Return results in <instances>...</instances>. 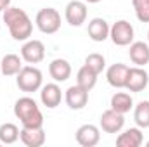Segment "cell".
<instances>
[{"label":"cell","instance_id":"obj_1","mask_svg":"<svg viewBox=\"0 0 149 147\" xmlns=\"http://www.w3.org/2000/svg\"><path fill=\"white\" fill-rule=\"evenodd\" d=\"M3 23L9 28L10 37L16 42H26L33 33V23L30 16L19 7H7L3 10Z\"/></svg>","mask_w":149,"mask_h":147},{"label":"cell","instance_id":"obj_12","mask_svg":"<svg viewBox=\"0 0 149 147\" xmlns=\"http://www.w3.org/2000/svg\"><path fill=\"white\" fill-rule=\"evenodd\" d=\"M101 140V130L95 125H81L76 130V142L81 147H95Z\"/></svg>","mask_w":149,"mask_h":147},{"label":"cell","instance_id":"obj_29","mask_svg":"<svg viewBox=\"0 0 149 147\" xmlns=\"http://www.w3.org/2000/svg\"><path fill=\"white\" fill-rule=\"evenodd\" d=\"M146 146H148V147H149V142H148V144H146Z\"/></svg>","mask_w":149,"mask_h":147},{"label":"cell","instance_id":"obj_28","mask_svg":"<svg viewBox=\"0 0 149 147\" xmlns=\"http://www.w3.org/2000/svg\"><path fill=\"white\" fill-rule=\"evenodd\" d=\"M148 43H149V30H148Z\"/></svg>","mask_w":149,"mask_h":147},{"label":"cell","instance_id":"obj_8","mask_svg":"<svg viewBox=\"0 0 149 147\" xmlns=\"http://www.w3.org/2000/svg\"><path fill=\"white\" fill-rule=\"evenodd\" d=\"M21 57L28 64H38L45 57V45L40 40H26L21 47Z\"/></svg>","mask_w":149,"mask_h":147},{"label":"cell","instance_id":"obj_18","mask_svg":"<svg viewBox=\"0 0 149 147\" xmlns=\"http://www.w3.org/2000/svg\"><path fill=\"white\" fill-rule=\"evenodd\" d=\"M49 74L54 81L63 83V81L70 80V76H71V64L66 59H54L49 64Z\"/></svg>","mask_w":149,"mask_h":147},{"label":"cell","instance_id":"obj_24","mask_svg":"<svg viewBox=\"0 0 149 147\" xmlns=\"http://www.w3.org/2000/svg\"><path fill=\"white\" fill-rule=\"evenodd\" d=\"M85 66H88L94 73L101 74L104 71V68H106V59H104L102 54L94 52V54H88V55L85 57Z\"/></svg>","mask_w":149,"mask_h":147},{"label":"cell","instance_id":"obj_13","mask_svg":"<svg viewBox=\"0 0 149 147\" xmlns=\"http://www.w3.org/2000/svg\"><path fill=\"white\" fill-rule=\"evenodd\" d=\"M127 76H128V66L127 64H121V62L111 64L108 68V71H106V80H108V83L111 87H114V88H125Z\"/></svg>","mask_w":149,"mask_h":147},{"label":"cell","instance_id":"obj_22","mask_svg":"<svg viewBox=\"0 0 149 147\" xmlns=\"http://www.w3.org/2000/svg\"><path fill=\"white\" fill-rule=\"evenodd\" d=\"M134 121L139 128H149V101H141L134 109Z\"/></svg>","mask_w":149,"mask_h":147},{"label":"cell","instance_id":"obj_20","mask_svg":"<svg viewBox=\"0 0 149 147\" xmlns=\"http://www.w3.org/2000/svg\"><path fill=\"white\" fill-rule=\"evenodd\" d=\"M111 109H114L116 112H121V114H127L130 112V109L134 107V99L130 94L127 92H116L111 97Z\"/></svg>","mask_w":149,"mask_h":147},{"label":"cell","instance_id":"obj_23","mask_svg":"<svg viewBox=\"0 0 149 147\" xmlns=\"http://www.w3.org/2000/svg\"><path fill=\"white\" fill-rule=\"evenodd\" d=\"M19 132L21 130L14 123H3V125H0V142L5 144V146H10V144L17 142Z\"/></svg>","mask_w":149,"mask_h":147},{"label":"cell","instance_id":"obj_27","mask_svg":"<svg viewBox=\"0 0 149 147\" xmlns=\"http://www.w3.org/2000/svg\"><path fill=\"white\" fill-rule=\"evenodd\" d=\"M83 2H88V3H99L101 0H83Z\"/></svg>","mask_w":149,"mask_h":147},{"label":"cell","instance_id":"obj_7","mask_svg":"<svg viewBox=\"0 0 149 147\" xmlns=\"http://www.w3.org/2000/svg\"><path fill=\"white\" fill-rule=\"evenodd\" d=\"M64 17L68 21V24L71 26H81L87 21V3L83 0H71L68 2L66 9H64Z\"/></svg>","mask_w":149,"mask_h":147},{"label":"cell","instance_id":"obj_11","mask_svg":"<svg viewBox=\"0 0 149 147\" xmlns=\"http://www.w3.org/2000/svg\"><path fill=\"white\" fill-rule=\"evenodd\" d=\"M64 101L68 104V107L73 111H80L83 109L88 102V90L81 88L80 85H73L66 90L64 94Z\"/></svg>","mask_w":149,"mask_h":147},{"label":"cell","instance_id":"obj_4","mask_svg":"<svg viewBox=\"0 0 149 147\" xmlns=\"http://www.w3.org/2000/svg\"><path fill=\"white\" fill-rule=\"evenodd\" d=\"M35 24H37V28L42 33L54 35L61 28V14H59L57 9H52V7L40 9L37 17H35Z\"/></svg>","mask_w":149,"mask_h":147},{"label":"cell","instance_id":"obj_31","mask_svg":"<svg viewBox=\"0 0 149 147\" xmlns=\"http://www.w3.org/2000/svg\"><path fill=\"white\" fill-rule=\"evenodd\" d=\"M0 73H2V71H0Z\"/></svg>","mask_w":149,"mask_h":147},{"label":"cell","instance_id":"obj_9","mask_svg":"<svg viewBox=\"0 0 149 147\" xmlns=\"http://www.w3.org/2000/svg\"><path fill=\"white\" fill-rule=\"evenodd\" d=\"M149 83V74L144 68L135 66V68H128V76H127V83L125 88L128 92H142Z\"/></svg>","mask_w":149,"mask_h":147},{"label":"cell","instance_id":"obj_21","mask_svg":"<svg viewBox=\"0 0 149 147\" xmlns=\"http://www.w3.org/2000/svg\"><path fill=\"white\" fill-rule=\"evenodd\" d=\"M97 76L99 74L94 73L88 66H81L80 69H78V73H76V85H80L81 88H85V90H92L94 87H95V83H97Z\"/></svg>","mask_w":149,"mask_h":147},{"label":"cell","instance_id":"obj_25","mask_svg":"<svg viewBox=\"0 0 149 147\" xmlns=\"http://www.w3.org/2000/svg\"><path fill=\"white\" fill-rule=\"evenodd\" d=\"M135 16L141 23H149V0H132Z\"/></svg>","mask_w":149,"mask_h":147},{"label":"cell","instance_id":"obj_10","mask_svg":"<svg viewBox=\"0 0 149 147\" xmlns=\"http://www.w3.org/2000/svg\"><path fill=\"white\" fill-rule=\"evenodd\" d=\"M40 101L47 109H54L61 104L63 92H61V87L57 85V81L56 83H47L40 88Z\"/></svg>","mask_w":149,"mask_h":147},{"label":"cell","instance_id":"obj_26","mask_svg":"<svg viewBox=\"0 0 149 147\" xmlns=\"http://www.w3.org/2000/svg\"><path fill=\"white\" fill-rule=\"evenodd\" d=\"M10 5V0H0V12H3Z\"/></svg>","mask_w":149,"mask_h":147},{"label":"cell","instance_id":"obj_19","mask_svg":"<svg viewBox=\"0 0 149 147\" xmlns=\"http://www.w3.org/2000/svg\"><path fill=\"white\" fill-rule=\"evenodd\" d=\"M23 68V57L17 54H5L0 61V71L5 76H16Z\"/></svg>","mask_w":149,"mask_h":147},{"label":"cell","instance_id":"obj_15","mask_svg":"<svg viewBox=\"0 0 149 147\" xmlns=\"http://www.w3.org/2000/svg\"><path fill=\"white\" fill-rule=\"evenodd\" d=\"M144 142L142 128H128L123 133L116 137V146L118 147H141Z\"/></svg>","mask_w":149,"mask_h":147},{"label":"cell","instance_id":"obj_14","mask_svg":"<svg viewBox=\"0 0 149 147\" xmlns=\"http://www.w3.org/2000/svg\"><path fill=\"white\" fill-rule=\"evenodd\" d=\"M19 139L26 147H42L45 144L43 126H40V128H26V126H23L21 132H19Z\"/></svg>","mask_w":149,"mask_h":147},{"label":"cell","instance_id":"obj_6","mask_svg":"<svg viewBox=\"0 0 149 147\" xmlns=\"http://www.w3.org/2000/svg\"><path fill=\"white\" fill-rule=\"evenodd\" d=\"M99 126L106 133H120L125 126V114L116 112L114 109H108L101 114Z\"/></svg>","mask_w":149,"mask_h":147},{"label":"cell","instance_id":"obj_5","mask_svg":"<svg viewBox=\"0 0 149 147\" xmlns=\"http://www.w3.org/2000/svg\"><path fill=\"white\" fill-rule=\"evenodd\" d=\"M109 38L114 45L118 47H127L134 42V26L125 21V19H120L109 28Z\"/></svg>","mask_w":149,"mask_h":147},{"label":"cell","instance_id":"obj_30","mask_svg":"<svg viewBox=\"0 0 149 147\" xmlns=\"http://www.w3.org/2000/svg\"><path fill=\"white\" fill-rule=\"evenodd\" d=\"M0 144H2V142H0Z\"/></svg>","mask_w":149,"mask_h":147},{"label":"cell","instance_id":"obj_16","mask_svg":"<svg viewBox=\"0 0 149 147\" xmlns=\"http://www.w3.org/2000/svg\"><path fill=\"white\" fill-rule=\"evenodd\" d=\"M109 24L106 19L102 17H94L90 23H88V28H87V33L88 37L92 38L94 42H104L109 38Z\"/></svg>","mask_w":149,"mask_h":147},{"label":"cell","instance_id":"obj_2","mask_svg":"<svg viewBox=\"0 0 149 147\" xmlns=\"http://www.w3.org/2000/svg\"><path fill=\"white\" fill-rule=\"evenodd\" d=\"M14 114L26 128H40L43 126V114L38 107L37 101L31 97H21L14 104Z\"/></svg>","mask_w":149,"mask_h":147},{"label":"cell","instance_id":"obj_3","mask_svg":"<svg viewBox=\"0 0 149 147\" xmlns=\"http://www.w3.org/2000/svg\"><path fill=\"white\" fill-rule=\"evenodd\" d=\"M16 83L19 87V90L26 92V94H31V92H37L42 88V81H43V76L42 71L35 68V66H23L21 71L16 74Z\"/></svg>","mask_w":149,"mask_h":147},{"label":"cell","instance_id":"obj_17","mask_svg":"<svg viewBox=\"0 0 149 147\" xmlns=\"http://www.w3.org/2000/svg\"><path fill=\"white\" fill-rule=\"evenodd\" d=\"M128 55H130V61L135 66L144 68L146 64H149V43H146V42H132Z\"/></svg>","mask_w":149,"mask_h":147}]
</instances>
